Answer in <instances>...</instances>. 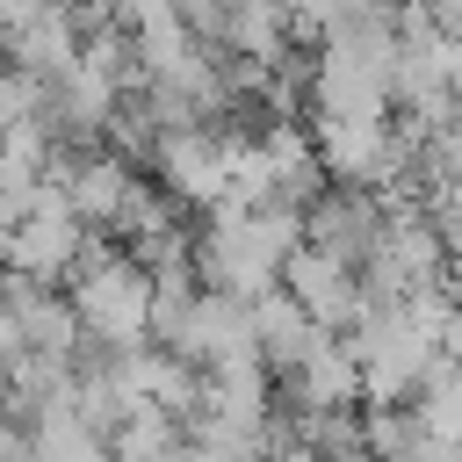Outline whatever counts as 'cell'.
Returning a JSON list of instances; mask_svg holds the SVG:
<instances>
[{
  "mask_svg": "<svg viewBox=\"0 0 462 462\" xmlns=\"http://www.w3.org/2000/svg\"><path fill=\"white\" fill-rule=\"evenodd\" d=\"M65 195H72V209L87 224H108L116 231L130 217V202H137V173H130L123 152H79L72 173H65Z\"/></svg>",
  "mask_w": 462,
  "mask_h": 462,
  "instance_id": "cell-9",
  "label": "cell"
},
{
  "mask_svg": "<svg viewBox=\"0 0 462 462\" xmlns=\"http://www.w3.org/2000/svg\"><path fill=\"white\" fill-rule=\"evenodd\" d=\"M173 346L195 361V368H231V361H267V346H260V325H253V296H238V289H209L202 282V296H195V310L180 318V332H173Z\"/></svg>",
  "mask_w": 462,
  "mask_h": 462,
  "instance_id": "cell-3",
  "label": "cell"
},
{
  "mask_svg": "<svg viewBox=\"0 0 462 462\" xmlns=\"http://www.w3.org/2000/svg\"><path fill=\"white\" fill-rule=\"evenodd\" d=\"M397 7H426V0H397Z\"/></svg>",
  "mask_w": 462,
  "mask_h": 462,
  "instance_id": "cell-12",
  "label": "cell"
},
{
  "mask_svg": "<svg viewBox=\"0 0 462 462\" xmlns=\"http://www.w3.org/2000/svg\"><path fill=\"white\" fill-rule=\"evenodd\" d=\"M152 296H159V274L144 253H108V245H87L79 274H72V303H79V325L87 339L101 346H137L152 332Z\"/></svg>",
  "mask_w": 462,
  "mask_h": 462,
  "instance_id": "cell-1",
  "label": "cell"
},
{
  "mask_svg": "<svg viewBox=\"0 0 462 462\" xmlns=\"http://www.w3.org/2000/svg\"><path fill=\"white\" fill-rule=\"evenodd\" d=\"M152 159H159V188H166L173 202H188V209L231 202V137H209V130L180 123V130L159 137Z\"/></svg>",
  "mask_w": 462,
  "mask_h": 462,
  "instance_id": "cell-4",
  "label": "cell"
},
{
  "mask_svg": "<svg viewBox=\"0 0 462 462\" xmlns=\"http://www.w3.org/2000/svg\"><path fill=\"white\" fill-rule=\"evenodd\" d=\"M87 260V217L72 209L65 180H43V195L29 202V217L7 224V267L36 274V282H65Z\"/></svg>",
  "mask_w": 462,
  "mask_h": 462,
  "instance_id": "cell-2",
  "label": "cell"
},
{
  "mask_svg": "<svg viewBox=\"0 0 462 462\" xmlns=\"http://www.w3.org/2000/svg\"><path fill=\"white\" fill-rule=\"evenodd\" d=\"M296 7V29H310V36H332L339 22H354L368 0H289Z\"/></svg>",
  "mask_w": 462,
  "mask_h": 462,
  "instance_id": "cell-11",
  "label": "cell"
},
{
  "mask_svg": "<svg viewBox=\"0 0 462 462\" xmlns=\"http://www.w3.org/2000/svg\"><path fill=\"white\" fill-rule=\"evenodd\" d=\"M303 224H310V245L368 267V253H375V238H383V202H375L361 180H346V188H325V195L303 209Z\"/></svg>",
  "mask_w": 462,
  "mask_h": 462,
  "instance_id": "cell-6",
  "label": "cell"
},
{
  "mask_svg": "<svg viewBox=\"0 0 462 462\" xmlns=\"http://www.w3.org/2000/svg\"><path fill=\"white\" fill-rule=\"evenodd\" d=\"M368 448L404 455V448H433V433H426V419H404L397 404H368Z\"/></svg>",
  "mask_w": 462,
  "mask_h": 462,
  "instance_id": "cell-10",
  "label": "cell"
},
{
  "mask_svg": "<svg viewBox=\"0 0 462 462\" xmlns=\"http://www.w3.org/2000/svg\"><path fill=\"white\" fill-rule=\"evenodd\" d=\"M7 51H14V65L43 72V79H65V72L79 65V51H87V14L51 0V7H36L22 29H7Z\"/></svg>",
  "mask_w": 462,
  "mask_h": 462,
  "instance_id": "cell-7",
  "label": "cell"
},
{
  "mask_svg": "<svg viewBox=\"0 0 462 462\" xmlns=\"http://www.w3.org/2000/svg\"><path fill=\"white\" fill-rule=\"evenodd\" d=\"M282 282H289V289L310 303V318L332 325V332H354V325L368 318V282L354 274V260H339V253H325V245H310V238L289 253Z\"/></svg>",
  "mask_w": 462,
  "mask_h": 462,
  "instance_id": "cell-5",
  "label": "cell"
},
{
  "mask_svg": "<svg viewBox=\"0 0 462 462\" xmlns=\"http://www.w3.org/2000/svg\"><path fill=\"white\" fill-rule=\"evenodd\" d=\"M289 375H296V404H354V397H368L361 346H354V332H332V325L310 339V354Z\"/></svg>",
  "mask_w": 462,
  "mask_h": 462,
  "instance_id": "cell-8",
  "label": "cell"
}]
</instances>
